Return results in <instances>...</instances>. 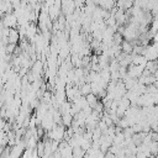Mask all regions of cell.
<instances>
[{
	"mask_svg": "<svg viewBox=\"0 0 158 158\" xmlns=\"http://www.w3.org/2000/svg\"><path fill=\"white\" fill-rule=\"evenodd\" d=\"M64 133H65V131H64L63 126L54 125V126L51 128L49 137H51V139H53V141H56V142H59V141L64 137Z\"/></svg>",
	"mask_w": 158,
	"mask_h": 158,
	"instance_id": "1",
	"label": "cell"
},
{
	"mask_svg": "<svg viewBox=\"0 0 158 158\" xmlns=\"http://www.w3.org/2000/svg\"><path fill=\"white\" fill-rule=\"evenodd\" d=\"M121 48L123 49V52H125V53H130V52H132V49H133L132 44H131L128 41H123V42H122Z\"/></svg>",
	"mask_w": 158,
	"mask_h": 158,
	"instance_id": "3",
	"label": "cell"
},
{
	"mask_svg": "<svg viewBox=\"0 0 158 158\" xmlns=\"http://www.w3.org/2000/svg\"><path fill=\"white\" fill-rule=\"evenodd\" d=\"M16 22H17L16 16H15V15H9V14H7V15L4 17V20H2V23H4L5 27H12Z\"/></svg>",
	"mask_w": 158,
	"mask_h": 158,
	"instance_id": "2",
	"label": "cell"
}]
</instances>
